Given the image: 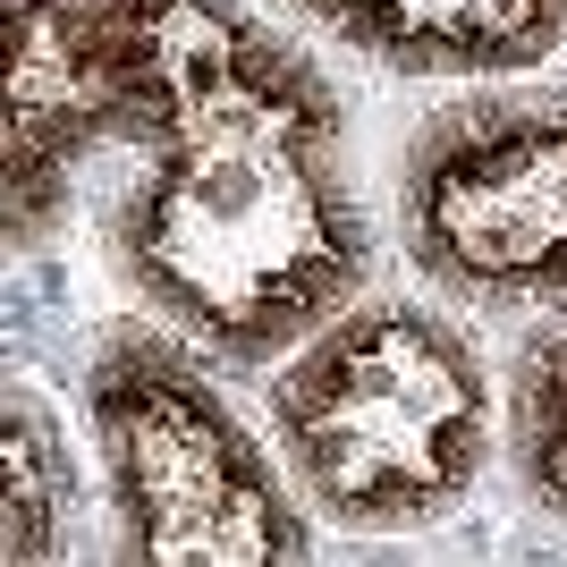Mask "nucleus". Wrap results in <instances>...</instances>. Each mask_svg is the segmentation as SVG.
Listing matches in <instances>:
<instances>
[{
	"instance_id": "1",
	"label": "nucleus",
	"mask_w": 567,
	"mask_h": 567,
	"mask_svg": "<svg viewBox=\"0 0 567 567\" xmlns=\"http://www.w3.org/2000/svg\"><path fill=\"white\" fill-rule=\"evenodd\" d=\"M118 144H144L127 262L187 331L262 355L364 271V213L322 76L229 0H94Z\"/></svg>"
},
{
	"instance_id": "2",
	"label": "nucleus",
	"mask_w": 567,
	"mask_h": 567,
	"mask_svg": "<svg viewBox=\"0 0 567 567\" xmlns=\"http://www.w3.org/2000/svg\"><path fill=\"white\" fill-rule=\"evenodd\" d=\"M280 432L331 517L406 525L474 483L492 399L457 331L406 306H373L306 348L280 390Z\"/></svg>"
},
{
	"instance_id": "3",
	"label": "nucleus",
	"mask_w": 567,
	"mask_h": 567,
	"mask_svg": "<svg viewBox=\"0 0 567 567\" xmlns=\"http://www.w3.org/2000/svg\"><path fill=\"white\" fill-rule=\"evenodd\" d=\"M94 424L144 559H220V567L306 559L297 508L280 499L255 441L213 399V381L153 331H127L102 348Z\"/></svg>"
},
{
	"instance_id": "4",
	"label": "nucleus",
	"mask_w": 567,
	"mask_h": 567,
	"mask_svg": "<svg viewBox=\"0 0 567 567\" xmlns=\"http://www.w3.org/2000/svg\"><path fill=\"white\" fill-rule=\"evenodd\" d=\"M406 237L457 288L567 297V102L432 118L406 162Z\"/></svg>"
},
{
	"instance_id": "5",
	"label": "nucleus",
	"mask_w": 567,
	"mask_h": 567,
	"mask_svg": "<svg viewBox=\"0 0 567 567\" xmlns=\"http://www.w3.org/2000/svg\"><path fill=\"white\" fill-rule=\"evenodd\" d=\"M118 127V76L102 9L9 0V229L51 220L69 169Z\"/></svg>"
},
{
	"instance_id": "6",
	"label": "nucleus",
	"mask_w": 567,
	"mask_h": 567,
	"mask_svg": "<svg viewBox=\"0 0 567 567\" xmlns=\"http://www.w3.org/2000/svg\"><path fill=\"white\" fill-rule=\"evenodd\" d=\"M399 69H517L559 34L567 0H306Z\"/></svg>"
},
{
	"instance_id": "7",
	"label": "nucleus",
	"mask_w": 567,
	"mask_h": 567,
	"mask_svg": "<svg viewBox=\"0 0 567 567\" xmlns=\"http://www.w3.org/2000/svg\"><path fill=\"white\" fill-rule=\"evenodd\" d=\"M517 457L534 474V492L567 517V331H550L525 355V390H517Z\"/></svg>"
},
{
	"instance_id": "8",
	"label": "nucleus",
	"mask_w": 567,
	"mask_h": 567,
	"mask_svg": "<svg viewBox=\"0 0 567 567\" xmlns=\"http://www.w3.org/2000/svg\"><path fill=\"white\" fill-rule=\"evenodd\" d=\"M60 457H51V424L43 406L9 399V559H43L51 550V525H60Z\"/></svg>"
}]
</instances>
